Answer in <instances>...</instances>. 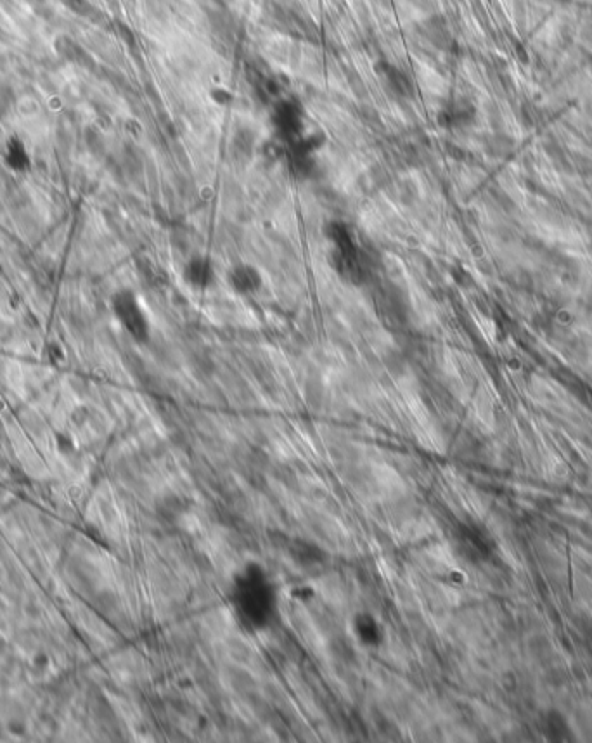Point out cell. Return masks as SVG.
<instances>
[{"instance_id": "6da1fadb", "label": "cell", "mask_w": 592, "mask_h": 743, "mask_svg": "<svg viewBox=\"0 0 592 743\" xmlns=\"http://www.w3.org/2000/svg\"><path fill=\"white\" fill-rule=\"evenodd\" d=\"M111 310L114 314V319L121 324L134 340L144 341L148 340L151 324L149 317L142 307L141 300L132 289H120L111 296Z\"/></svg>"}, {"instance_id": "7a4b0ae2", "label": "cell", "mask_w": 592, "mask_h": 743, "mask_svg": "<svg viewBox=\"0 0 592 743\" xmlns=\"http://www.w3.org/2000/svg\"><path fill=\"white\" fill-rule=\"evenodd\" d=\"M227 288L238 296H255L264 288V274L256 265L250 262H236L227 269L226 274Z\"/></svg>"}, {"instance_id": "3957f363", "label": "cell", "mask_w": 592, "mask_h": 743, "mask_svg": "<svg viewBox=\"0 0 592 743\" xmlns=\"http://www.w3.org/2000/svg\"><path fill=\"white\" fill-rule=\"evenodd\" d=\"M215 264L210 256L193 255L184 262L182 279L194 291H206L215 284Z\"/></svg>"}, {"instance_id": "277c9868", "label": "cell", "mask_w": 592, "mask_h": 743, "mask_svg": "<svg viewBox=\"0 0 592 743\" xmlns=\"http://www.w3.org/2000/svg\"><path fill=\"white\" fill-rule=\"evenodd\" d=\"M6 160L7 165L16 171H23L28 169V165H30V156H28V151L19 139H11L9 141V144H7Z\"/></svg>"}]
</instances>
